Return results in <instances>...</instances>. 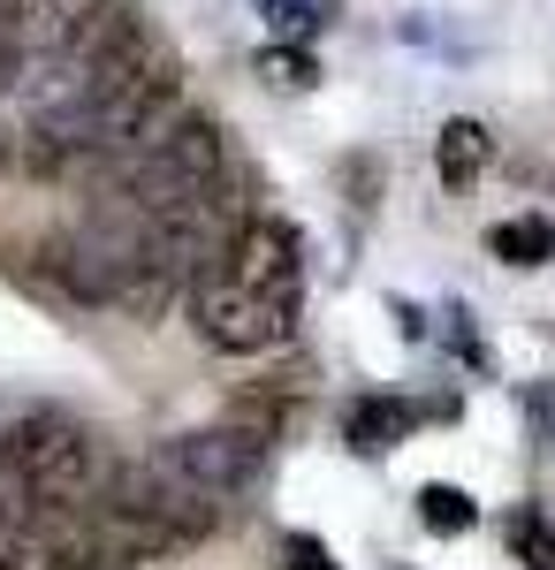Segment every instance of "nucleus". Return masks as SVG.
Listing matches in <instances>:
<instances>
[{
  "instance_id": "nucleus-1",
  "label": "nucleus",
  "mask_w": 555,
  "mask_h": 570,
  "mask_svg": "<svg viewBox=\"0 0 555 570\" xmlns=\"http://www.w3.org/2000/svg\"><path fill=\"white\" fill-rule=\"evenodd\" d=\"M191 312H198V335H206L214 351L259 357V351H274V343H290V335H298V312H304V244H298V228L252 214L214 259L198 266Z\"/></svg>"
},
{
  "instance_id": "nucleus-4",
  "label": "nucleus",
  "mask_w": 555,
  "mask_h": 570,
  "mask_svg": "<svg viewBox=\"0 0 555 570\" xmlns=\"http://www.w3.org/2000/svg\"><path fill=\"white\" fill-rule=\"evenodd\" d=\"M160 464H168L175 480L191 487V494H206V502H228V494H244L259 480V464H266V441L244 434V426H206V434H175L160 449Z\"/></svg>"
},
{
  "instance_id": "nucleus-3",
  "label": "nucleus",
  "mask_w": 555,
  "mask_h": 570,
  "mask_svg": "<svg viewBox=\"0 0 555 570\" xmlns=\"http://www.w3.org/2000/svg\"><path fill=\"white\" fill-rule=\"evenodd\" d=\"M107 176H115V206H129V214H168V206L198 198V190L221 176V130L206 115L160 107V115L107 160Z\"/></svg>"
},
{
  "instance_id": "nucleus-12",
  "label": "nucleus",
  "mask_w": 555,
  "mask_h": 570,
  "mask_svg": "<svg viewBox=\"0 0 555 570\" xmlns=\"http://www.w3.org/2000/svg\"><path fill=\"white\" fill-rule=\"evenodd\" d=\"M23 563V525H16V510L0 502V570H16Z\"/></svg>"
},
{
  "instance_id": "nucleus-6",
  "label": "nucleus",
  "mask_w": 555,
  "mask_h": 570,
  "mask_svg": "<svg viewBox=\"0 0 555 570\" xmlns=\"http://www.w3.org/2000/svg\"><path fill=\"white\" fill-rule=\"evenodd\" d=\"M487 145H495V137L479 130L471 115L441 122V137H434V168H441V183H449V190H465V183L487 168Z\"/></svg>"
},
{
  "instance_id": "nucleus-14",
  "label": "nucleus",
  "mask_w": 555,
  "mask_h": 570,
  "mask_svg": "<svg viewBox=\"0 0 555 570\" xmlns=\"http://www.w3.org/2000/svg\"><path fill=\"white\" fill-rule=\"evenodd\" d=\"M16 77H23V61H16V46L0 39V99H8V91H16Z\"/></svg>"
},
{
  "instance_id": "nucleus-11",
  "label": "nucleus",
  "mask_w": 555,
  "mask_h": 570,
  "mask_svg": "<svg viewBox=\"0 0 555 570\" xmlns=\"http://www.w3.org/2000/svg\"><path fill=\"white\" fill-rule=\"evenodd\" d=\"M510 548L525 570H555V525L541 518V510H517L510 518Z\"/></svg>"
},
{
  "instance_id": "nucleus-9",
  "label": "nucleus",
  "mask_w": 555,
  "mask_h": 570,
  "mask_svg": "<svg viewBox=\"0 0 555 570\" xmlns=\"http://www.w3.org/2000/svg\"><path fill=\"white\" fill-rule=\"evenodd\" d=\"M259 16H266L282 39H312V31H328L335 0H259Z\"/></svg>"
},
{
  "instance_id": "nucleus-13",
  "label": "nucleus",
  "mask_w": 555,
  "mask_h": 570,
  "mask_svg": "<svg viewBox=\"0 0 555 570\" xmlns=\"http://www.w3.org/2000/svg\"><path fill=\"white\" fill-rule=\"evenodd\" d=\"M282 570H335L328 563V548H312V540H298V548H290V563Z\"/></svg>"
},
{
  "instance_id": "nucleus-5",
  "label": "nucleus",
  "mask_w": 555,
  "mask_h": 570,
  "mask_svg": "<svg viewBox=\"0 0 555 570\" xmlns=\"http://www.w3.org/2000/svg\"><path fill=\"white\" fill-rule=\"evenodd\" d=\"M434 411L427 403H403V395H366L358 411H350V449L358 456H381V449H396V441L411 434V426H427Z\"/></svg>"
},
{
  "instance_id": "nucleus-7",
  "label": "nucleus",
  "mask_w": 555,
  "mask_h": 570,
  "mask_svg": "<svg viewBox=\"0 0 555 570\" xmlns=\"http://www.w3.org/2000/svg\"><path fill=\"white\" fill-rule=\"evenodd\" d=\"M487 252H495L503 266H548L555 259V220L548 214L495 220V228H487Z\"/></svg>"
},
{
  "instance_id": "nucleus-10",
  "label": "nucleus",
  "mask_w": 555,
  "mask_h": 570,
  "mask_svg": "<svg viewBox=\"0 0 555 570\" xmlns=\"http://www.w3.org/2000/svg\"><path fill=\"white\" fill-rule=\"evenodd\" d=\"M259 77L282 85V91H312L320 85V61H312L304 46H266V53H259Z\"/></svg>"
},
{
  "instance_id": "nucleus-8",
  "label": "nucleus",
  "mask_w": 555,
  "mask_h": 570,
  "mask_svg": "<svg viewBox=\"0 0 555 570\" xmlns=\"http://www.w3.org/2000/svg\"><path fill=\"white\" fill-rule=\"evenodd\" d=\"M419 525H427V532H471V525H479V510H471L465 487H441V480H434L427 494H419Z\"/></svg>"
},
{
  "instance_id": "nucleus-2",
  "label": "nucleus",
  "mask_w": 555,
  "mask_h": 570,
  "mask_svg": "<svg viewBox=\"0 0 555 570\" xmlns=\"http://www.w3.org/2000/svg\"><path fill=\"white\" fill-rule=\"evenodd\" d=\"M107 480V456L77 419H53L31 411L0 434V494L8 510H31V518H77Z\"/></svg>"
}]
</instances>
